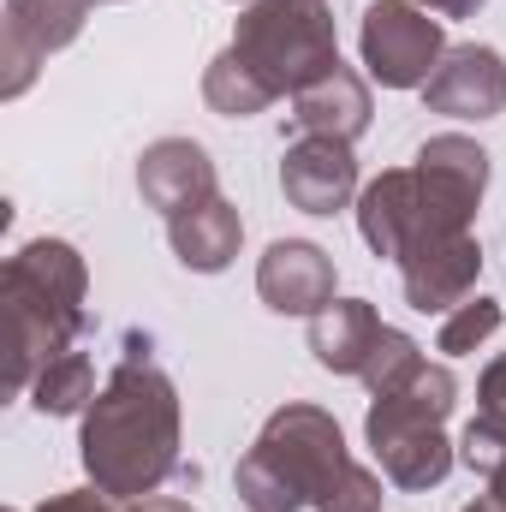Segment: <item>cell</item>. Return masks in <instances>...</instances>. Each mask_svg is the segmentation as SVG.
<instances>
[{
    "instance_id": "cell-1",
    "label": "cell",
    "mask_w": 506,
    "mask_h": 512,
    "mask_svg": "<svg viewBox=\"0 0 506 512\" xmlns=\"http://www.w3.org/2000/svg\"><path fill=\"white\" fill-rule=\"evenodd\" d=\"M78 459L114 501H143L179 471V387L137 340L84 411Z\"/></svg>"
},
{
    "instance_id": "cell-2",
    "label": "cell",
    "mask_w": 506,
    "mask_h": 512,
    "mask_svg": "<svg viewBox=\"0 0 506 512\" xmlns=\"http://www.w3.org/2000/svg\"><path fill=\"white\" fill-rule=\"evenodd\" d=\"M489 191V149L465 131H441L417 149L411 167H387L358 191V233L381 262L435 233H471Z\"/></svg>"
},
{
    "instance_id": "cell-3",
    "label": "cell",
    "mask_w": 506,
    "mask_h": 512,
    "mask_svg": "<svg viewBox=\"0 0 506 512\" xmlns=\"http://www.w3.org/2000/svg\"><path fill=\"white\" fill-rule=\"evenodd\" d=\"M90 268L66 239H30L6 256L0 304H6V393H30V382L72 352L90 310Z\"/></svg>"
},
{
    "instance_id": "cell-4",
    "label": "cell",
    "mask_w": 506,
    "mask_h": 512,
    "mask_svg": "<svg viewBox=\"0 0 506 512\" xmlns=\"http://www.w3.org/2000/svg\"><path fill=\"white\" fill-rule=\"evenodd\" d=\"M352 465L358 459L346 453L340 423L322 405L292 399L262 423V435L251 441V453L233 471V489L251 512H304V507H322Z\"/></svg>"
},
{
    "instance_id": "cell-5",
    "label": "cell",
    "mask_w": 506,
    "mask_h": 512,
    "mask_svg": "<svg viewBox=\"0 0 506 512\" xmlns=\"http://www.w3.org/2000/svg\"><path fill=\"white\" fill-rule=\"evenodd\" d=\"M227 48L239 54V66L274 102L298 96L316 78H328L334 66H346L328 0H251L239 12V24H233Z\"/></svg>"
},
{
    "instance_id": "cell-6",
    "label": "cell",
    "mask_w": 506,
    "mask_h": 512,
    "mask_svg": "<svg viewBox=\"0 0 506 512\" xmlns=\"http://www.w3.org/2000/svg\"><path fill=\"white\" fill-rule=\"evenodd\" d=\"M358 54L381 90H423L447 54V30L417 0H370L364 30H358Z\"/></svg>"
},
{
    "instance_id": "cell-7",
    "label": "cell",
    "mask_w": 506,
    "mask_h": 512,
    "mask_svg": "<svg viewBox=\"0 0 506 512\" xmlns=\"http://www.w3.org/2000/svg\"><path fill=\"white\" fill-rule=\"evenodd\" d=\"M96 0H6V24H0V96H24L36 66L60 48H72L84 36V18H90Z\"/></svg>"
},
{
    "instance_id": "cell-8",
    "label": "cell",
    "mask_w": 506,
    "mask_h": 512,
    "mask_svg": "<svg viewBox=\"0 0 506 512\" xmlns=\"http://www.w3.org/2000/svg\"><path fill=\"white\" fill-rule=\"evenodd\" d=\"M393 268H399V286H405L411 310L447 316L471 298V286L483 274V245H477V233H435V239L405 245Z\"/></svg>"
},
{
    "instance_id": "cell-9",
    "label": "cell",
    "mask_w": 506,
    "mask_h": 512,
    "mask_svg": "<svg viewBox=\"0 0 506 512\" xmlns=\"http://www.w3.org/2000/svg\"><path fill=\"white\" fill-rule=\"evenodd\" d=\"M423 108L447 120H501L506 114V60L489 42H459L423 84Z\"/></svg>"
},
{
    "instance_id": "cell-10",
    "label": "cell",
    "mask_w": 506,
    "mask_h": 512,
    "mask_svg": "<svg viewBox=\"0 0 506 512\" xmlns=\"http://www.w3.org/2000/svg\"><path fill=\"white\" fill-rule=\"evenodd\" d=\"M334 286H340L334 256L310 239H274L256 262V298L274 316H322L334 304Z\"/></svg>"
},
{
    "instance_id": "cell-11",
    "label": "cell",
    "mask_w": 506,
    "mask_h": 512,
    "mask_svg": "<svg viewBox=\"0 0 506 512\" xmlns=\"http://www.w3.org/2000/svg\"><path fill=\"white\" fill-rule=\"evenodd\" d=\"M280 191L298 215H340L358 197V155L340 137H292L280 155Z\"/></svg>"
},
{
    "instance_id": "cell-12",
    "label": "cell",
    "mask_w": 506,
    "mask_h": 512,
    "mask_svg": "<svg viewBox=\"0 0 506 512\" xmlns=\"http://www.w3.org/2000/svg\"><path fill=\"white\" fill-rule=\"evenodd\" d=\"M137 197L155 209V215H185L209 197H221L215 185V161L197 137H155L143 155H137Z\"/></svg>"
},
{
    "instance_id": "cell-13",
    "label": "cell",
    "mask_w": 506,
    "mask_h": 512,
    "mask_svg": "<svg viewBox=\"0 0 506 512\" xmlns=\"http://www.w3.org/2000/svg\"><path fill=\"white\" fill-rule=\"evenodd\" d=\"M459 405V382L447 364H417L405 382L370 393V417H364V441H381V435H399V429H447Z\"/></svg>"
},
{
    "instance_id": "cell-14",
    "label": "cell",
    "mask_w": 506,
    "mask_h": 512,
    "mask_svg": "<svg viewBox=\"0 0 506 512\" xmlns=\"http://www.w3.org/2000/svg\"><path fill=\"white\" fill-rule=\"evenodd\" d=\"M381 334H387V322L376 316L370 298H334L322 316H310V358L328 376H364Z\"/></svg>"
},
{
    "instance_id": "cell-15",
    "label": "cell",
    "mask_w": 506,
    "mask_h": 512,
    "mask_svg": "<svg viewBox=\"0 0 506 512\" xmlns=\"http://www.w3.org/2000/svg\"><path fill=\"white\" fill-rule=\"evenodd\" d=\"M370 84L352 72V66H334L328 78H316L310 90L292 96V126L298 137H340V143H358L370 131Z\"/></svg>"
},
{
    "instance_id": "cell-16",
    "label": "cell",
    "mask_w": 506,
    "mask_h": 512,
    "mask_svg": "<svg viewBox=\"0 0 506 512\" xmlns=\"http://www.w3.org/2000/svg\"><path fill=\"white\" fill-rule=\"evenodd\" d=\"M167 245L191 274H221V268H233V256L245 245V221L227 197H209V203L167 221Z\"/></svg>"
},
{
    "instance_id": "cell-17",
    "label": "cell",
    "mask_w": 506,
    "mask_h": 512,
    "mask_svg": "<svg viewBox=\"0 0 506 512\" xmlns=\"http://www.w3.org/2000/svg\"><path fill=\"white\" fill-rule=\"evenodd\" d=\"M370 453H376L381 477H387L393 489H405V495L441 489L447 471H453V459H459V447L447 441V429H399V435L370 441Z\"/></svg>"
},
{
    "instance_id": "cell-18",
    "label": "cell",
    "mask_w": 506,
    "mask_h": 512,
    "mask_svg": "<svg viewBox=\"0 0 506 512\" xmlns=\"http://www.w3.org/2000/svg\"><path fill=\"white\" fill-rule=\"evenodd\" d=\"M96 393H102V387H96V364H90L84 352H60V358L30 382V405H36L42 417H78V411H90Z\"/></svg>"
},
{
    "instance_id": "cell-19",
    "label": "cell",
    "mask_w": 506,
    "mask_h": 512,
    "mask_svg": "<svg viewBox=\"0 0 506 512\" xmlns=\"http://www.w3.org/2000/svg\"><path fill=\"white\" fill-rule=\"evenodd\" d=\"M203 102H209L221 120H251V114H268V108H274V96L239 66L233 48H221V54L209 60V72H203Z\"/></svg>"
},
{
    "instance_id": "cell-20",
    "label": "cell",
    "mask_w": 506,
    "mask_h": 512,
    "mask_svg": "<svg viewBox=\"0 0 506 512\" xmlns=\"http://www.w3.org/2000/svg\"><path fill=\"white\" fill-rule=\"evenodd\" d=\"M495 328H506V310L495 304V298H465L459 310H447L441 316V334H435V352H447V358H471Z\"/></svg>"
},
{
    "instance_id": "cell-21",
    "label": "cell",
    "mask_w": 506,
    "mask_h": 512,
    "mask_svg": "<svg viewBox=\"0 0 506 512\" xmlns=\"http://www.w3.org/2000/svg\"><path fill=\"white\" fill-rule=\"evenodd\" d=\"M417 364H423V346H417L405 328H387V334H381V346H376V358H370V370H364L358 382L370 387V393H381V387L405 382Z\"/></svg>"
},
{
    "instance_id": "cell-22",
    "label": "cell",
    "mask_w": 506,
    "mask_h": 512,
    "mask_svg": "<svg viewBox=\"0 0 506 512\" xmlns=\"http://www.w3.org/2000/svg\"><path fill=\"white\" fill-rule=\"evenodd\" d=\"M459 459L489 483L495 471L506 465V423H489V417H471L465 435H459Z\"/></svg>"
},
{
    "instance_id": "cell-23",
    "label": "cell",
    "mask_w": 506,
    "mask_h": 512,
    "mask_svg": "<svg viewBox=\"0 0 506 512\" xmlns=\"http://www.w3.org/2000/svg\"><path fill=\"white\" fill-rule=\"evenodd\" d=\"M381 471H370V465H352L346 477H340V489L322 501L316 512H381Z\"/></svg>"
},
{
    "instance_id": "cell-24",
    "label": "cell",
    "mask_w": 506,
    "mask_h": 512,
    "mask_svg": "<svg viewBox=\"0 0 506 512\" xmlns=\"http://www.w3.org/2000/svg\"><path fill=\"white\" fill-rule=\"evenodd\" d=\"M477 417H489V423H506V352L477 376Z\"/></svg>"
},
{
    "instance_id": "cell-25",
    "label": "cell",
    "mask_w": 506,
    "mask_h": 512,
    "mask_svg": "<svg viewBox=\"0 0 506 512\" xmlns=\"http://www.w3.org/2000/svg\"><path fill=\"white\" fill-rule=\"evenodd\" d=\"M36 512H114V495H102L96 483L90 489H66V495H48Z\"/></svg>"
},
{
    "instance_id": "cell-26",
    "label": "cell",
    "mask_w": 506,
    "mask_h": 512,
    "mask_svg": "<svg viewBox=\"0 0 506 512\" xmlns=\"http://www.w3.org/2000/svg\"><path fill=\"white\" fill-rule=\"evenodd\" d=\"M423 12H435V18H477L489 0H417Z\"/></svg>"
},
{
    "instance_id": "cell-27",
    "label": "cell",
    "mask_w": 506,
    "mask_h": 512,
    "mask_svg": "<svg viewBox=\"0 0 506 512\" xmlns=\"http://www.w3.org/2000/svg\"><path fill=\"white\" fill-rule=\"evenodd\" d=\"M126 512H197V507L179 501V495H143V501H131Z\"/></svg>"
},
{
    "instance_id": "cell-28",
    "label": "cell",
    "mask_w": 506,
    "mask_h": 512,
    "mask_svg": "<svg viewBox=\"0 0 506 512\" xmlns=\"http://www.w3.org/2000/svg\"><path fill=\"white\" fill-rule=\"evenodd\" d=\"M465 512H506V501L495 495V489H489V495H477V501H471Z\"/></svg>"
},
{
    "instance_id": "cell-29",
    "label": "cell",
    "mask_w": 506,
    "mask_h": 512,
    "mask_svg": "<svg viewBox=\"0 0 506 512\" xmlns=\"http://www.w3.org/2000/svg\"><path fill=\"white\" fill-rule=\"evenodd\" d=\"M489 489H495V495H501V501H506V465H501V471H495V477H489Z\"/></svg>"
},
{
    "instance_id": "cell-30",
    "label": "cell",
    "mask_w": 506,
    "mask_h": 512,
    "mask_svg": "<svg viewBox=\"0 0 506 512\" xmlns=\"http://www.w3.org/2000/svg\"><path fill=\"white\" fill-rule=\"evenodd\" d=\"M96 6H114V0H96Z\"/></svg>"
},
{
    "instance_id": "cell-31",
    "label": "cell",
    "mask_w": 506,
    "mask_h": 512,
    "mask_svg": "<svg viewBox=\"0 0 506 512\" xmlns=\"http://www.w3.org/2000/svg\"><path fill=\"white\" fill-rule=\"evenodd\" d=\"M245 6H251V0H245Z\"/></svg>"
}]
</instances>
